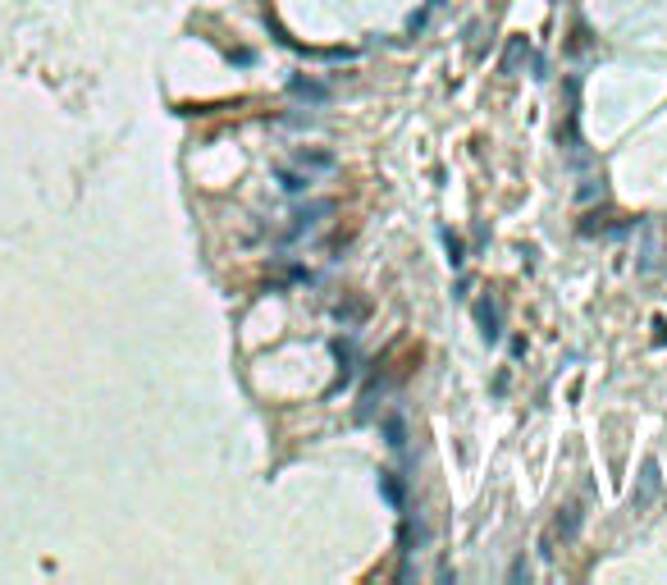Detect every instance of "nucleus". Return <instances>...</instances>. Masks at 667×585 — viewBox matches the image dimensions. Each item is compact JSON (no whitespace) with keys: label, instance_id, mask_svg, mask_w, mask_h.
Masks as SVG:
<instances>
[{"label":"nucleus","instance_id":"1","mask_svg":"<svg viewBox=\"0 0 667 585\" xmlns=\"http://www.w3.org/2000/svg\"><path fill=\"white\" fill-rule=\"evenodd\" d=\"M576 535H580V508H576V503H567V508L553 517V526L544 530V540H539V558H553V553H558V540L571 544Z\"/></svg>","mask_w":667,"mask_h":585},{"label":"nucleus","instance_id":"2","mask_svg":"<svg viewBox=\"0 0 667 585\" xmlns=\"http://www.w3.org/2000/svg\"><path fill=\"white\" fill-rule=\"evenodd\" d=\"M475 325H480V339H484V343H498V339H503V307H498V298H493V293H484V298L475 302Z\"/></svg>","mask_w":667,"mask_h":585},{"label":"nucleus","instance_id":"3","mask_svg":"<svg viewBox=\"0 0 667 585\" xmlns=\"http://www.w3.org/2000/svg\"><path fill=\"white\" fill-rule=\"evenodd\" d=\"M658 489H663V475H658V462L649 457V462L640 466V485L631 489V508H635V512H645L649 503L658 498Z\"/></svg>","mask_w":667,"mask_h":585},{"label":"nucleus","instance_id":"4","mask_svg":"<svg viewBox=\"0 0 667 585\" xmlns=\"http://www.w3.org/2000/svg\"><path fill=\"white\" fill-rule=\"evenodd\" d=\"M325 215H334V201H307V206L293 215V229H288V233H293V238H302V233H311L320 220H325Z\"/></svg>","mask_w":667,"mask_h":585},{"label":"nucleus","instance_id":"5","mask_svg":"<svg viewBox=\"0 0 667 585\" xmlns=\"http://www.w3.org/2000/svg\"><path fill=\"white\" fill-rule=\"evenodd\" d=\"M297 165H302V169L311 174V169H334L339 160H334V151H316V146H297Z\"/></svg>","mask_w":667,"mask_h":585},{"label":"nucleus","instance_id":"6","mask_svg":"<svg viewBox=\"0 0 667 585\" xmlns=\"http://www.w3.org/2000/svg\"><path fill=\"white\" fill-rule=\"evenodd\" d=\"M380 494L389 498V508H398L403 512L407 508V494H403V480H398L394 471H380Z\"/></svg>","mask_w":667,"mask_h":585},{"label":"nucleus","instance_id":"7","mask_svg":"<svg viewBox=\"0 0 667 585\" xmlns=\"http://www.w3.org/2000/svg\"><path fill=\"white\" fill-rule=\"evenodd\" d=\"M274 178H279V188H284V192H307L311 188V174L288 169V165H274Z\"/></svg>","mask_w":667,"mask_h":585},{"label":"nucleus","instance_id":"8","mask_svg":"<svg viewBox=\"0 0 667 585\" xmlns=\"http://www.w3.org/2000/svg\"><path fill=\"white\" fill-rule=\"evenodd\" d=\"M525 51H530V46H525V37H512V42H507V51H503V60H498V74H516V65L525 60Z\"/></svg>","mask_w":667,"mask_h":585},{"label":"nucleus","instance_id":"9","mask_svg":"<svg viewBox=\"0 0 667 585\" xmlns=\"http://www.w3.org/2000/svg\"><path fill=\"white\" fill-rule=\"evenodd\" d=\"M421 540H425V530H421L412 517H407L403 530H398V544H403V553H416V544H421Z\"/></svg>","mask_w":667,"mask_h":585},{"label":"nucleus","instance_id":"10","mask_svg":"<svg viewBox=\"0 0 667 585\" xmlns=\"http://www.w3.org/2000/svg\"><path fill=\"white\" fill-rule=\"evenodd\" d=\"M288 87H293V96H307V101H325L329 96V92L320 87V83H311V78H293Z\"/></svg>","mask_w":667,"mask_h":585},{"label":"nucleus","instance_id":"11","mask_svg":"<svg viewBox=\"0 0 667 585\" xmlns=\"http://www.w3.org/2000/svg\"><path fill=\"white\" fill-rule=\"evenodd\" d=\"M384 439H389V448H403V443H407V430H403V421H398V416L384 421Z\"/></svg>","mask_w":667,"mask_h":585},{"label":"nucleus","instance_id":"12","mask_svg":"<svg viewBox=\"0 0 667 585\" xmlns=\"http://www.w3.org/2000/svg\"><path fill=\"white\" fill-rule=\"evenodd\" d=\"M444 243H448V261H453V265H462V261H466V256H462V238L444 233Z\"/></svg>","mask_w":667,"mask_h":585},{"label":"nucleus","instance_id":"13","mask_svg":"<svg viewBox=\"0 0 667 585\" xmlns=\"http://www.w3.org/2000/svg\"><path fill=\"white\" fill-rule=\"evenodd\" d=\"M512 581H530V567H525V558H516V563H512Z\"/></svg>","mask_w":667,"mask_h":585}]
</instances>
